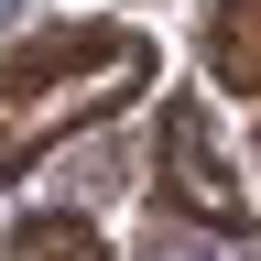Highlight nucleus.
Instances as JSON below:
<instances>
[{
    "label": "nucleus",
    "mask_w": 261,
    "mask_h": 261,
    "mask_svg": "<svg viewBox=\"0 0 261 261\" xmlns=\"http://www.w3.org/2000/svg\"><path fill=\"white\" fill-rule=\"evenodd\" d=\"M207 76L228 98H261V0H218L207 11Z\"/></svg>",
    "instance_id": "3"
},
{
    "label": "nucleus",
    "mask_w": 261,
    "mask_h": 261,
    "mask_svg": "<svg viewBox=\"0 0 261 261\" xmlns=\"http://www.w3.org/2000/svg\"><path fill=\"white\" fill-rule=\"evenodd\" d=\"M152 98V33L130 22H55L0 55V185H22L65 130Z\"/></svg>",
    "instance_id": "1"
},
{
    "label": "nucleus",
    "mask_w": 261,
    "mask_h": 261,
    "mask_svg": "<svg viewBox=\"0 0 261 261\" xmlns=\"http://www.w3.org/2000/svg\"><path fill=\"white\" fill-rule=\"evenodd\" d=\"M163 196H174V218L218 228V240H240V228H250V185H240V163H228L218 120L196 109V98L163 109Z\"/></svg>",
    "instance_id": "2"
},
{
    "label": "nucleus",
    "mask_w": 261,
    "mask_h": 261,
    "mask_svg": "<svg viewBox=\"0 0 261 261\" xmlns=\"http://www.w3.org/2000/svg\"><path fill=\"white\" fill-rule=\"evenodd\" d=\"M11 261H109V240H98L87 218L44 207V218H22V228H11Z\"/></svg>",
    "instance_id": "4"
}]
</instances>
